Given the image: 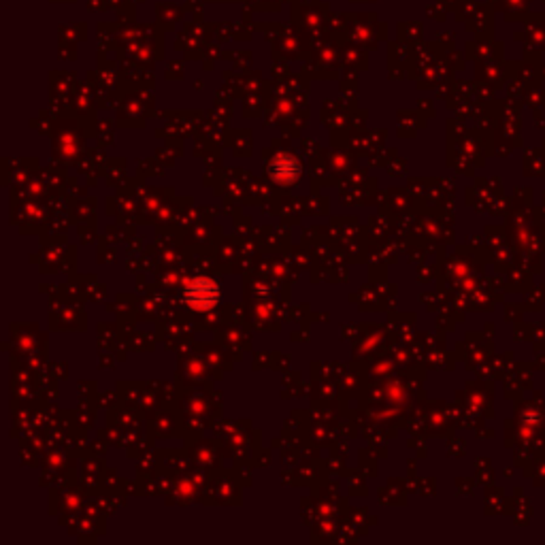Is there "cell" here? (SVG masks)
Returning <instances> with one entry per match:
<instances>
[{"label": "cell", "instance_id": "6da1fadb", "mask_svg": "<svg viewBox=\"0 0 545 545\" xmlns=\"http://www.w3.org/2000/svg\"><path fill=\"white\" fill-rule=\"evenodd\" d=\"M217 298H220V288H217L211 279H194L188 290H185V300L192 305L196 311H207L211 309Z\"/></svg>", "mask_w": 545, "mask_h": 545}]
</instances>
